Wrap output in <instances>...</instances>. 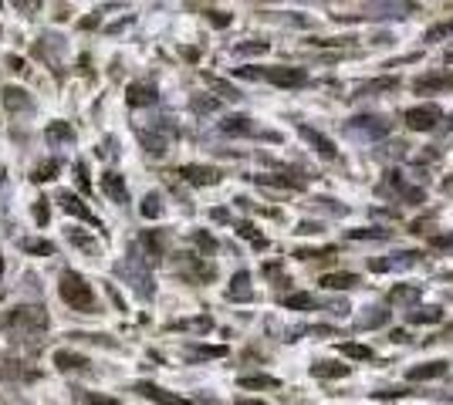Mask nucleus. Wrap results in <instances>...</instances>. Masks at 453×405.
I'll list each match as a JSON object with an SVG mask.
<instances>
[{
	"label": "nucleus",
	"mask_w": 453,
	"mask_h": 405,
	"mask_svg": "<svg viewBox=\"0 0 453 405\" xmlns=\"http://www.w3.org/2000/svg\"><path fill=\"white\" fill-rule=\"evenodd\" d=\"M240 405H268V402H258V399H240Z\"/></svg>",
	"instance_id": "052dcab7"
},
{
	"label": "nucleus",
	"mask_w": 453,
	"mask_h": 405,
	"mask_svg": "<svg viewBox=\"0 0 453 405\" xmlns=\"http://www.w3.org/2000/svg\"><path fill=\"white\" fill-rule=\"evenodd\" d=\"M169 328H173V331H193V334H207V331L213 328V317H210V314L186 317V321H173Z\"/></svg>",
	"instance_id": "c85d7f7f"
},
{
	"label": "nucleus",
	"mask_w": 453,
	"mask_h": 405,
	"mask_svg": "<svg viewBox=\"0 0 453 405\" xmlns=\"http://www.w3.org/2000/svg\"><path fill=\"white\" fill-rule=\"evenodd\" d=\"M376 190H379V196H396V200H406V202H423V200H427V193L419 190V186H409L406 176L396 173V169H389Z\"/></svg>",
	"instance_id": "1a4fd4ad"
},
{
	"label": "nucleus",
	"mask_w": 453,
	"mask_h": 405,
	"mask_svg": "<svg viewBox=\"0 0 453 405\" xmlns=\"http://www.w3.org/2000/svg\"><path fill=\"white\" fill-rule=\"evenodd\" d=\"M41 4H44V0H14V7H17L21 14H38Z\"/></svg>",
	"instance_id": "603ef678"
},
{
	"label": "nucleus",
	"mask_w": 453,
	"mask_h": 405,
	"mask_svg": "<svg viewBox=\"0 0 453 405\" xmlns=\"http://www.w3.org/2000/svg\"><path fill=\"white\" fill-rule=\"evenodd\" d=\"M413 88L419 95H440V91H453V71H433L413 81Z\"/></svg>",
	"instance_id": "f8f14e48"
},
{
	"label": "nucleus",
	"mask_w": 453,
	"mask_h": 405,
	"mask_svg": "<svg viewBox=\"0 0 453 405\" xmlns=\"http://www.w3.org/2000/svg\"><path fill=\"white\" fill-rule=\"evenodd\" d=\"M0 101H4L7 112H27V108H31V95H27L24 88H14V85L0 91Z\"/></svg>",
	"instance_id": "412c9836"
},
{
	"label": "nucleus",
	"mask_w": 453,
	"mask_h": 405,
	"mask_svg": "<svg viewBox=\"0 0 453 405\" xmlns=\"http://www.w3.org/2000/svg\"><path fill=\"white\" fill-rule=\"evenodd\" d=\"M227 297H230V301H250V297H254V287H250V274H247V270L233 274L230 287H227Z\"/></svg>",
	"instance_id": "4be33fe9"
},
{
	"label": "nucleus",
	"mask_w": 453,
	"mask_h": 405,
	"mask_svg": "<svg viewBox=\"0 0 453 405\" xmlns=\"http://www.w3.org/2000/svg\"><path fill=\"white\" fill-rule=\"evenodd\" d=\"M183 274H190L193 280H213V267L200 264L196 257H190V264H183Z\"/></svg>",
	"instance_id": "f704fd0d"
},
{
	"label": "nucleus",
	"mask_w": 453,
	"mask_h": 405,
	"mask_svg": "<svg viewBox=\"0 0 453 405\" xmlns=\"http://www.w3.org/2000/svg\"><path fill=\"white\" fill-rule=\"evenodd\" d=\"M54 176H58V163H44V165H38V173H34L38 183H48V179H54Z\"/></svg>",
	"instance_id": "3c124183"
},
{
	"label": "nucleus",
	"mask_w": 453,
	"mask_h": 405,
	"mask_svg": "<svg viewBox=\"0 0 453 405\" xmlns=\"http://www.w3.org/2000/svg\"><path fill=\"white\" fill-rule=\"evenodd\" d=\"M433 243H437V247H450L453 237H433Z\"/></svg>",
	"instance_id": "13d9d810"
},
{
	"label": "nucleus",
	"mask_w": 453,
	"mask_h": 405,
	"mask_svg": "<svg viewBox=\"0 0 453 405\" xmlns=\"http://www.w3.org/2000/svg\"><path fill=\"white\" fill-rule=\"evenodd\" d=\"M240 78H260V81H271L278 88H305L308 85V71L305 68H287V64H278V68H237Z\"/></svg>",
	"instance_id": "20e7f679"
},
{
	"label": "nucleus",
	"mask_w": 453,
	"mask_h": 405,
	"mask_svg": "<svg viewBox=\"0 0 453 405\" xmlns=\"http://www.w3.org/2000/svg\"><path fill=\"white\" fill-rule=\"evenodd\" d=\"M58 294H61V301H65L68 307L85 311V314H91V311L98 307V301H95V294H91V287H88V280L81 277V274H75V270H65V274H61Z\"/></svg>",
	"instance_id": "7ed1b4c3"
},
{
	"label": "nucleus",
	"mask_w": 453,
	"mask_h": 405,
	"mask_svg": "<svg viewBox=\"0 0 453 405\" xmlns=\"http://www.w3.org/2000/svg\"><path fill=\"white\" fill-rule=\"evenodd\" d=\"M386 321H389L386 307H365V314L355 317V328H359V331H372V328H382Z\"/></svg>",
	"instance_id": "393cba45"
},
{
	"label": "nucleus",
	"mask_w": 453,
	"mask_h": 405,
	"mask_svg": "<svg viewBox=\"0 0 453 405\" xmlns=\"http://www.w3.org/2000/svg\"><path fill=\"white\" fill-rule=\"evenodd\" d=\"M349 371H352L349 365H338V362H318V365H311L315 379H345Z\"/></svg>",
	"instance_id": "c756f323"
},
{
	"label": "nucleus",
	"mask_w": 453,
	"mask_h": 405,
	"mask_svg": "<svg viewBox=\"0 0 453 405\" xmlns=\"http://www.w3.org/2000/svg\"><path fill=\"white\" fill-rule=\"evenodd\" d=\"M34 216H38V223H44V220H48V200H38V206H34Z\"/></svg>",
	"instance_id": "5fc2aeb1"
},
{
	"label": "nucleus",
	"mask_w": 453,
	"mask_h": 405,
	"mask_svg": "<svg viewBox=\"0 0 453 405\" xmlns=\"http://www.w3.org/2000/svg\"><path fill=\"white\" fill-rule=\"evenodd\" d=\"M17 247L24 253H34V257H51L54 253V243L41 240V237H24V240H17Z\"/></svg>",
	"instance_id": "473e14b6"
},
{
	"label": "nucleus",
	"mask_w": 453,
	"mask_h": 405,
	"mask_svg": "<svg viewBox=\"0 0 453 405\" xmlns=\"http://www.w3.org/2000/svg\"><path fill=\"white\" fill-rule=\"evenodd\" d=\"M220 132L223 135H230V139H268V142H281L278 132H268V128H260L254 118H247V115H230V118H223L220 122Z\"/></svg>",
	"instance_id": "6e6552de"
},
{
	"label": "nucleus",
	"mask_w": 453,
	"mask_h": 405,
	"mask_svg": "<svg viewBox=\"0 0 453 405\" xmlns=\"http://www.w3.org/2000/svg\"><path fill=\"white\" fill-rule=\"evenodd\" d=\"M413 14H419L416 0H365L359 7L362 21H406Z\"/></svg>",
	"instance_id": "39448f33"
},
{
	"label": "nucleus",
	"mask_w": 453,
	"mask_h": 405,
	"mask_svg": "<svg viewBox=\"0 0 453 405\" xmlns=\"http://www.w3.org/2000/svg\"><path fill=\"white\" fill-rule=\"evenodd\" d=\"M116 274L126 280V284H129V287L139 294L143 301H153V297H156L153 274H149V267H146L143 253H136V247H132V253L126 257V260H118V264H116Z\"/></svg>",
	"instance_id": "f03ea898"
},
{
	"label": "nucleus",
	"mask_w": 453,
	"mask_h": 405,
	"mask_svg": "<svg viewBox=\"0 0 453 405\" xmlns=\"http://www.w3.org/2000/svg\"><path fill=\"white\" fill-rule=\"evenodd\" d=\"M443 193H450V196H453V176L443 179Z\"/></svg>",
	"instance_id": "bf43d9fd"
},
{
	"label": "nucleus",
	"mask_w": 453,
	"mask_h": 405,
	"mask_svg": "<svg viewBox=\"0 0 453 405\" xmlns=\"http://www.w3.org/2000/svg\"><path fill=\"white\" fill-rule=\"evenodd\" d=\"M392 132V122L382 118V115H355L345 122V135L355 142H376V139H386Z\"/></svg>",
	"instance_id": "423d86ee"
},
{
	"label": "nucleus",
	"mask_w": 453,
	"mask_h": 405,
	"mask_svg": "<svg viewBox=\"0 0 453 405\" xmlns=\"http://www.w3.org/2000/svg\"><path fill=\"white\" fill-rule=\"evenodd\" d=\"M338 352L349 354V358H359V362H369V358H372V348H369V344H355V342H345Z\"/></svg>",
	"instance_id": "ea45409f"
},
{
	"label": "nucleus",
	"mask_w": 453,
	"mask_h": 405,
	"mask_svg": "<svg viewBox=\"0 0 453 405\" xmlns=\"http://www.w3.org/2000/svg\"><path fill=\"white\" fill-rule=\"evenodd\" d=\"M136 392L146 395V399H153L156 405H193L190 399H183V395H176V392H166V389H159L153 381H136Z\"/></svg>",
	"instance_id": "4468645a"
},
{
	"label": "nucleus",
	"mask_w": 453,
	"mask_h": 405,
	"mask_svg": "<svg viewBox=\"0 0 453 405\" xmlns=\"http://www.w3.org/2000/svg\"><path fill=\"white\" fill-rule=\"evenodd\" d=\"M392 230H382V227H365V230H352L349 240H389Z\"/></svg>",
	"instance_id": "c9c22d12"
},
{
	"label": "nucleus",
	"mask_w": 453,
	"mask_h": 405,
	"mask_svg": "<svg viewBox=\"0 0 453 405\" xmlns=\"http://www.w3.org/2000/svg\"><path fill=\"white\" fill-rule=\"evenodd\" d=\"M7 193H11V186H7V179H4V176H0V202H4V200H7Z\"/></svg>",
	"instance_id": "4d7b16f0"
},
{
	"label": "nucleus",
	"mask_w": 453,
	"mask_h": 405,
	"mask_svg": "<svg viewBox=\"0 0 453 405\" xmlns=\"http://www.w3.org/2000/svg\"><path fill=\"white\" fill-rule=\"evenodd\" d=\"M78 399L85 405H118V399H112V395H95V392H78Z\"/></svg>",
	"instance_id": "de8ad7c7"
},
{
	"label": "nucleus",
	"mask_w": 453,
	"mask_h": 405,
	"mask_svg": "<svg viewBox=\"0 0 453 405\" xmlns=\"http://www.w3.org/2000/svg\"><path fill=\"white\" fill-rule=\"evenodd\" d=\"M447 38H453V21H440V24H433L427 31V41H433V44H437V41H447Z\"/></svg>",
	"instance_id": "37998d69"
},
{
	"label": "nucleus",
	"mask_w": 453,
	"mask_h": 405,
	"mask_svg": "<svg viewBox=\"0 0 453 405\" xmlns=\"http://www.w3.org/2000/svg\"><path fill=\"white\" fill-rule=\"evenodd\" d=\"M54 365L58 368H65V371H85L88 368V358L85 354H75V352H54Z\"/></svg>",
	"instance_id": "2f4dec72"
},
{
	"label": "nucleus",
	"mask_w": 453,
	"mask_h": 405,
	"mask_svg": "<svg viewBox=\"0 0 453 405\" xmlns=\"http://www.w3.org/2000/svg\"><path fill=\"white\" fill-rule=\"evenodd\" d=\"M129 105L132 108H146V105H156L159 101V91H156L153 81H136V85H129Z\"/></svg>",
	"instance_id": "f3484780"
},
{
	"label": "nucleus",
	"mask_w": 453,
	"mask_h": 405,
	"mask_svg": "<svg viewBox=\"0 0 453 405\" xmlns=\"http://www.w3.org/2000/svg\"><path fill=\"white\" fill-rule=\"evenodd\" d=\"M233 51H237L240 58H244V54H264V51H268V41H254V44L247 41V44H237Z\"/></svg>",
	"instance_id": "8fccbe9b"
},
{
	"label": "nucleus",
	"mask_w": 453,
	"mask_h": 405,
	"mask_svg": "<svg viewBox=\"0 0 453 405\" xmlns=\"http://www.w3.org/2000/svg\"><path fill=\"white\" fill-rule=\"evenodd\" d=\"M193 243H196V247H200L203 253H213V250H217V240H213L210 233H203V230H196V233H193Z\"/></svg>",
	"instance_id": "09e8293b"
},
{
	"label": "nucleus",
	"mask_w": 453,
	"mask_h": 405,
	"mask_svg": "<svg viewBox=\"0 0 453 405\" xmlns=\"http://www.w3.org/2000/svg\"><path fill=\"white\" fill-rule=\"evenodd\" d=\"M240 385L244 389H281V381L274 379V375H244Z\"/></svg>",
	"instance_id": "e433bc0d"
},
{
	"label": "nucleus",
	"mask_w": 453,
	"mask_h": 405,
	"mask_svg": "<svg viewBox=\"0 0 453 405\" xmlns=\"http://www.w3.org/2000/svg\"><path fill=\"white\" fill-rule=\"evenodd\" d=\"M207 81L213 85V88L220 91V98H227V101H240V91L233 88V85H227V81H220V78H213V75H207Z\"/></svg>",
	"instance_id": "c03bdc74"
},
{
	"label": "nucleus",
	"mask_w": 453,
	"mask_h": 405,
	"mask_svg": "<svg viewBox=\"0 0 453 405\" xmlns=\"http://www.w3.org/2000/svg\"><path fill=\"white\" fill-rule=\"evenodd\" d=\"M443 321V307H413L409 311V324H437Z\"/></svg>",
	"instance_id": "72a5a7b5"
},
{
	"label": "nucleus",
	"mask_w": 453,
	"mask_h": 405,
	"mask_svg": "<svg viewBox=\"0 0 453 405\" xmlns=\"http://www.w3.org/2000/svg\"><path fill=\"white\" fill-rule=\"evenodd\" d=\"M258 183L264 186H285V190H301L305 179H291V176H258Z\"/></svg>",
	"instance_id": "58836bf2"
},
{
	"label": "nucleus",
	"mask_w": 453,
	"mask_h": 405,
	"mask_svg": "<svg viewBox=\"0 0 453 405\" xmlns=\"http://www.w3.org/2000/svg\"><path fill=\"white\" fill-rule=\"evenodd\" d=\"M75 176H78V186H81V193H88V169H85V163L75 165Z\"/></svg>",
	"instance_id": "864d4df0"
},
{
	"label": "nucleus",
	"mask_w": 453,
	"mask_h": 405,
	"mask_svg": "<svg viewBox=\"0 0 453 405\" xmlns=\"http://www.w3.org/2000/svg\"><path fill=\"white\" fill-rule=\"evenodd\" d=\"M298 135H301L305 142H311V145H315V149L322 152V155H328V159L335 155V142L328 139V135H322L318 128H311V125H298Z\"/></svg>",
	"instance_id": "aec40b11"
},
{
	"label": "nucleus",
	"mask_w": 453,
	"mask_h": 405,
	"mask_svg": "<svg viewBox=\"0 0 453 405\" xmlns=\"http://www.w3.org/2000/svg\"><path fill=\"white\" fill-rule=\"evenodd\" d=\"M58 202H61V210H68V213H75V216H81V220H88V223H95V227H98V220L91 216V210L81 200H78L75 193H58Z\"/></svg>",
	"instance_id": "b1692460"
},
{
	"label": "nucleus",
	"mask_w": 453,
	"mask_h": 405,
	"mask_svg": "<svg viewBox=\"0 0 453 405\" xmlns=\"http://www.w3.org/2000/svg\"><path fill=\"white\" fill-rule=\"evenodd\" d=\"M419 297V287L409 284V287H396V291L389 294V304H402V301H416Z\"/></svg>",
	"instance_id": "49530a36"
},
{
	"label": "nucleus",
	"mask_w": 453,
	"mask_h": 405,
	"mask_svg": "<svg viewBox=\"0 0 453 405\" xmlns=\"http://www.w3.org/2000/svg\"><path fill=\"white\" fill-rule=\"evenodd\" d=\"M0 379L34 381V379H38V371H34V368H27L24 362H4V365H0Z\"/></svg>",
	"instance_id": "a878e982"
},
{
	"label": "nucleus",
	"mask_w": 453,
	"mask_h": 405,
	"mask_svg": "<svg viewBox=\"0 0 453 405\" xmlns=\"http://www.w3.org/2000/svg\"><path fill=\"white\" fill-rule=\"evenodd\" d=\"M322 287L325 291H352V287H362V277H355V274H325Z\"/></svg>",
	"instance_id": "5701e85b"
},
{
	"label": "nucleus",
	"mask_w": 453,
	"mask_h": 405,
	"mask_svg": "<svg viewBox=\"0 0 453 405\" xmlns=\"http://www.w3.org/2000/svg\"><path fill=\"white\" fill-rule=\"evenodd\" d=\"M443 122V108L440 105H416V108H409L406 112V125L413 128V132H433V128Z\"/></svg>",
	"instance_id": "9b49d317"
},
{
	"label": "nucleus",
	"mask_w": 453,
	"mask_h": 405,
	"mask_svg": "<svg viewBox=\"0 0 453 405\" xmlns=\"http://www.w3.org/2000/svg\"><path fill=\"white\" fill-rule=\"evenodd\" d=\"M180 176L186 183H193V186H217L220 183V169H213V165H183Z\"/></svg>",
	"instance_id": "2eb2a0df"
},
{
	"label": "nucleus",
	"mask_w": 453,
	"mask_h": 405,
	"mask_svg": "<svg viewBox=\"0 0 453 405\" xmlns=\"http://www.w3.org/2000/svg\"><path fill=\"white\" fill-rule=\"evenodd\" d=\"M156 125H139L136 128V135H139V142L146 145V152L149 155H166L169 142H173V135H176V125L169 122V118H153Z\"/></svg>",
	"instance_id": "0eeeda50"
},
{
	"label": "nucleus",
	"mask_w": 453,
	"mask_h": 405,
	"mask_svg": "<svg viewBox=\"0 0 453 405\" xmlns=\"http://www.w3.org/2000/svg\"><path fill=\"white\" fill-rule=\"evenodd\" d=\"M447 362L443 358H437V362H423V365H413L409 371H406V379L409 381H429V379H440V375H447Z\"/></svg>",
	"instance_id": "a211bd4d"
},
{
	"label": "nucleus",
	"mask_w": 453,
	"mask_h": 405,
	"mask_svg": "<svg viewBox=\"0 0 453 405\" xmlns=\"http://www.w3.org/2000/svg\"><path fill=\"white\" fill-rule=\"evenodd\" d=\"M237 233H240L244 240H250L254 247H268V240L258 233V227H254V223H237Z\"/></svg>",
	"instance_id": "a18cd8bd"
},
{
	"label": "nucleus",
	"mask_w": 453,
	"mask_h": 405,
	"mask_svg": "<svg viewBox=\"0 0 453 405\" xmlns=\"http://www.w3.org/2000/svg\"><path fill=\"white\" fill-rule=\"evenodd\" d=\"M139 247L146 250V257H149V260H163L166 240H163V233H159V230H143V233H139Z\"/></svg>",
	"instance_id": "6ab92c4d"
},
{
	"label": "nucleus",
	"mask_w": 453,
	"mask_h": 405,
	"mask_svg": "<svg viewBox=\"0 0 453 405\" xmlns=\"http://www.w3.org/2000/svg\"><path fill=\"white\" fill-rule=\"evenodd\" d=\"M281 304H285L287 311H315V307H322V301L315 294H287Z\"/></svg>",
	"instance_id": "7c9ffc66"
},
{
	"label": "nucleus",
	"mask_w": 453,
	"mask_h": 405,
	"mask_svg": "<svg viewBox=\"0 0 453 405\" xmlns=\"http://www.w3.org/2000/svg\"><path fill=\"white\" fill-rule=\"evenodd\" d=\"M44 139L51 142V145H71L75 142V128L68 125V122H51L48 132H44Z\"/></svg>",
	"instance_id": "bb28decb"
},
{
	"label": "nucleus",
	"mask_w": 453,
	"mask_h": 405,
	"mask_svg": "<svg viewBox=\"0 0 453 405\" xmlns=\"http://www.w3.org/2000/svg\"><path fill=\"white\" fill-rule=\"evenodd\" d=\"M102 193L112 202H118V206L129 202V190H126V183H122V176H118L116 169H105L102 173Z\"/></svg>",
	"instance_id": "dca6fc26"
},
{
	"label": "nucleus",
	"mask_w": 453,
	"mask_h": 405,
	"mask_svg": "<svg viewBox=\"0 0 453 405\" xmlns=\"http://www.w3.org/2000/svg\"><path fill=\"white\" fill-rule=\"evenodd\" d=\"M210 21H213V24H230V17H223V14H217V11H213V14H210Z\"/></svg>",
	"instance_id": "6e6d98bb"
},
{
	"label": "nucleus",
	"mask_w": 453,
	"mask_h": 405,
	"mask_svg": "<svg viewBox=\"0 0 453 405\" xmlns=\"http://www.w3.org/2000/svg\"><path fill=\"white\" fill-rule=\"evenodd\" d=\"M399 88V78L386 75V78H372V81H359L352 88V98H369V95H389V91Z\"/></svg>",
	"instance_id": "ddd939ff"
},
{
	"label": "nucleus",
	"mask_w": 453,
	"mask_h": 405,
	"mask_svg": "<svg viewBox=\"0 0 453 405\" xmlns=\"http://www.w3.org/2000/svg\"><path fill=\"white\" fill-rule=\"evenodd\" d=\"M190 105H193V112L207 115V112H217V108H220V98H217V95H213V98H210V95H196Z\"/></svg>",
	"instance_id": "a19ab883"
},
{
	"label": "nucleus",
	"mask_w": 453,
	"mask_h": 405,
	"mask_svg": "<svg viewBox=\"0 0 453 405\" xmlns=\"http://www.w3.org/2000/svg\"><path fill=\"white\" fill-rule=\"evenodd\" d=\"M419 250H396L389 253V257H372L369 260V270H376V274H396V270H409V267L419 264Z\"/></svg>",
	"instance_id": "9d476101"
},
{
	"label": "nucleus",
	"mask_w": 453,
	"mask_h": 405,
	"mask_svg": "<svg viewBox=\"0 0 453 405\" xmlns=\"http://www.w3.org/2000/svg\"><path fill=\"white\" fill-rule=\"evenodd\" d=\"M227 348L223 344H190L186 348V362H207V358H223Z\"/></svg>",
	"instance_id": "cd10ccee"
},
{
	"label": "nucleus",
	"mask_w": 453,
	"mask_h": 405,
	"mask_svg": "<svg viewBox=\"0 0 453 405\" xmlns=\"http://www.w3.org/2000/svg\"><path fill=\"white\" fill-rule=\"evenodd\" d=\"M143 216H149V220L163 216V196H159V193H149L143 200Z\"/></svg>",
	"instance_id": "79ce46f5"
},
{
	"label": "nucleus",
	"mask_w": 453,
	"mask_h": 405,
	"mask_svg": "<svg viewBox=\"0 0 453 405\" xmlns=\"http://www.w3.org/2000/svg\"><path fill=\"white\" fill-rule=\"evenodd\" d=\"M68 240L75 243V247H81V250H85V253H91V257L98 253V243L91 240V237H88V233H85V230H68Z\"/></svg>",
	"instance_id": "4c0bfd02"
},
{
	"label": "nucleus",
	"mask_w": 453,
	"mask_h": 405,
	"mask_svg": "<svg viewBox=\"0 0 453 405\" xmlns=\"http://www.w3.org/2000/svg\"><path fill=\"white\" fill-rule=\"evenodd\" d=\"M0 274H4V260H0Z\"/></svg>",
	"instance_id": "680f3d73"
},
{
	"label": "nucleus",
	"mask_w": 453,
	"mask_h": 405,
	"mask_svg": "<svg viewBox=\"0 0 453 405\" xmlns=\"http://www.w3.org/2000/svg\"><path fill=\"white\" fill-rule=\"evenodd\" d=\"M4 334H11L14 342H38L41 334L48 331V311L38 307V304H21V307H11L4 321H0Z\"/></svg>",
	"instance_id": "f257e3e1"
}]
</instances>
